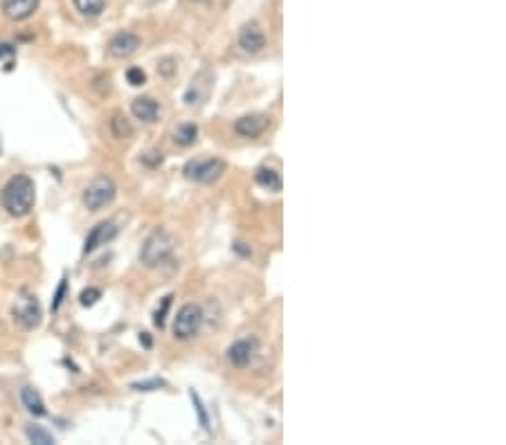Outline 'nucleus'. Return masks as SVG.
Masks as SVG:
<instances>
[{"label":"nucleus","instance_id":"1","mask_svg":"<svg viewBox=\"0 0 506 445\" xmlns=\"http://www.w3.org/2000/svg\"><path fill=\"white\" fill-rule=\"evenodd\" d=\"M34 180L30 176H14L10 183L3 187V194H0V203H3V209L10 214V216H28L34 207Z\"/></svg>","mask_w":506,"mask_h":445},{"label":"nucleus","instance_id":"2","mask_svg":"<svg viewBox=\"0 0 506 445\" xmlns=\"http://www.w3.org/2000/svg\"><path fill=\"white\" fill-rule=\"evenodd\" d=\"M174 247H176L174 236H171L169 232H165V229H156V232L144 241L140 259L147 268H158V265H162L165 261L171 259Z\"/></svg>","mask_w":506,"mask_h":445},{"label":"nucleus","instance_id":"3","mask_svg":"<svg viewBox=\"0 0 506 445\" xmlns=\"http://www.w3.org/2000/svg\"><path fill=\"white\" fill-rule=\"evenodd\" d=\"M117 196V187L110 180L108 176H97L88 187L83 189V205L90 211H99L104 209L106 205H110Z\"/></svg>","mask_w":506,"mask_h":445},{"label":"nucleus","instance_id":"4","mask_svg":"<svg viewBox=\"0 0 506 445\" xmlns=\"http://www.w3.org/2000/svg\"><path fill=\"white\" fill-rule=\"evenodd\" d=\"M203 311L201 306L196 304H185L178 311L176 320H174V335L178 340H192L199 335V331L203 327Z\"/></svg>","mask_w":506,"mask_h":445},{"label":"nucleus","instance_id":"5","mask_svg":"<svg viewBox=\"0 0 506 445\" xmlns=\"http://www.w3.org/2000/svg\"><path fill=\"white\" fill-rule=\"evenodd\" d=\"M185 178H190L194 183H214L225 174V162L219 158H208V160H192L187 162L183 169Z\"/></svg>","mask_w":506,"mask_h":445},{"label":"nucleus","instance_id":"6","mask_svg":"<svg viewBox=\"0 0 506 445\" xmlns=\"http://www.w3.org/2000/svg\"><path fill=\"white\" fill-rule=\"evenodd\" d=\"M115 236H117V225H115L113 220H101V222H97V225L90 229V234L85 236V243H83V254L95 252L97 247H101V245L110 243Z\"/></svg>","mask_w":506,"mask_h":445},{"label":"nucleus","instance_id":"7","mask_svg":"<svg viewBox=\"0 0 506 445\" xmlns=\"http://www.w3.org/2000/svg\"><path fill=\"white\" fill-rule=\"evenodd\" d=\"M140 37L133 32H117L113 39L108 41V52L110 56L115 59H126L137 52V48H140Z\"/></svg>","mask_w":506,"mask_h":445},{"label":"nucleus","instance_id":"8","mask_svg":"<svg viewBox=\"0 0 506 445\" xmlns=\"http://www.w3.org/2000/svg\"><path fill=\"white\" fill-rule=\"evenodd\" d=\"M256 349H259V344H256L254 338H245V340H236L232 346L227 349V360L232 362L234 366H247L256 355Z\"/></svg>","mask_w":506,"mask_h":445},{"label":"nucleus","instance_id":"9","mask_svg":"<svg viewBox=\"0 0 506 445\" xmlns=\"http://www.w3.org/2000/svg\"><path fill=\"white\" fill-rule=\"evenodd\" d=\"M39 3L41 0H0V10H3L5 19L19 23V21H28L39 10Z\"/></svg>","mask_w":506,"mask_h":445},{"label":"nucleus","instance_id":"10","mask_svg":"<svg viewBox=\"0 0 506 445\" xmlns=\"http://www.w3.org/2000/svg\"><path fill=\"white\" fill-rule=\"evenodd\" d=\"M14 320L21 324L23 329H37L41 324V306L37 297H25L23 302L14 308Z\"/></svg>","mask_w":506,"mask_h":445},{"label":"nucleus","instance_id":"11","mask_svg":"<svg viewBox=\"0 0 506 445\" xmlns=\"http://www.w3.org/2000/svg\"><path fill=\"white\" fill-rule=\"evenodd\" d=\"M239 45H241L245 52L256 54L265 48V34L261 30L259 23H245L241 32H239Z\"/></svg>","mask_w":506,"mask_h":445},{"label":"nucleus","instance_id":"12","mask_svg":"<svg viewBox=\"0 0 506 445\" xmlns=\"http://www.w3.org/2000/svg\"><path fill=\"white\" fill-rule=\"evenodd\" d=\"M270 117L263 113L256 115H243L234 122V131L241 135V138H259V135L268 128Z\"/></svg>","mask_w":506,"mask_h":445},{"label":"nucleus","instance_id":"13","mask_svg":"<svg viewBox=\"0 0 506 445\" xmlns=\"http://www.w3.org/2000/svg\"><path fill=\"white\" fill-rule=\"evenodd\" d=\"M131 113L144 124H153L160 119V104L153 97H137L131 104Z\"/></svg>","mask_w":506,"mask_h":445},{"label":"nucleus","instance_id":"14","mask_svg":"<svg viewBox=\"0 0 506 445\" xmlns=\"http://www.w3.org/2000/svg\"><path fill=\"white\" fill-rule=\"evenodd\" d=\"M21 400H23L25 409H28V412H30L32 416H45V414H48L45 403H43V398L39 396V391H37V389L23 387V389H21Z\"/></svg>","mask_w":506,"mask_h":445},{"label":"nucleus","instance_id":"15","mask_svg":"<svg viewBox=\"0 0 506 445\" xmlns=\"http://www.w3.org/2000/svg\"><path fill=\"white\" fill-rule=\"evenodd\" d=\"M254 180H256V185L263 187V189H268V192H281V176L274 169L261 167L254 174Z\"/></svg>","mask_w":506,"mask_h":445},{"label":"nucleus","instance_id":"16","mask_svg":"<svg viewBox=\"0 0 506 445\" xmlns=\"http://www.w3.org/2000/svg\"><path fill=\"white\" fill-rule=\"evenodd\" d=\"M199 140V126L196 124H180L174 131V142L178 147H192Z\"/></svg>","mask_w":506,"mask_h":445},{"label":"nucleus","instance_id":"17","mask_svg":"<svg viewBox=\"0 0 506 445\" xmlns=\"http://www.w3.org/2000/svg\"><path fill=\"white\" fill-rule=\"evenodd\" d=\"M72 3L77 12L83 16H90V19H95V16H99L106 10V0H72Z\"/></svg>","mask_w":506,"mask_h":445},{"label":"nucleus","instance_id":"18","mask_svg":"<svg viewBox=\"0 0 506 445\" xmlns=\"http://www.w3.org/2000/svg\"><path fill=\"white\" fill-rule=\"evenodd\" d=\"M25 436L30 439V443H37V445H54V436L50 434L48 430H43L41 425H30L28 430H25Z\"/></svg>","mask_w":506,"mask_h":445},{"label":"nucleus","instance_id":"19","mask_svg":"<svg viewBox=\"0 0 506 445\" xmlns=\"http://www.w3.org/2000/svg\"><path fill=\"white\" fill-rule=\"evenodd\" d=\"M110 131H113L115 138L124 140V138H131L133 135V126L124 115H115L113 119H110Z\"/></svg>","mask_w":506,"mask_h":445},{"label":"nucleus","instance_id":"20","mask_svg":"<svg viewBox=\"0 0 506 445\" xmlns=\"http://www.w3.org/2000/svg\"><path fill=\"white\" fill-rule=\"evenodd\" d=\"M171 299H174V295H167L165 299H162V306L156 311V315H153V324H156L158 329L165 327V315H167L169 306H171Z\"/></svg>","mask_w":506,"mask_h":445},{"label":"nucleus","instance_id":"21","mask_svg":"<svg viewBox=\"0 0 506 445\" xmlns=\"http://www.w3.org/2000/svg\"><path fill=\"white\" fill-rule=\"evenodd\" d=\"M97 299H101V290L99 288H85V290H81V295H79L81 306H95Z\"/></svg>","mask_w":506,"mask_h":445},{"label":"nucleus","instance_id":"22","mask_svg":"<svg viewBox=\"0 0 506 445\" xmlns=\"http://www.w3.org/2000/svg\"><path fill=\"white\" fill-rule=\"evenodd\" d=\"M190 396H192V403H194V407H196V414H199V421H201V425H203V430H210V418H208V412H205V407H203V403H201V398L196 396V391H192Z\"/></svg>","mask_w":506,"mask_h":445},{"label":"nucleus","instance_id":"23","mask_svg":"<svg viewBox=\"0 0 506 445\" xmlns=\"http://www.w3.org/2000/svg\"><path fill=\"white\" fill-rule=\"evenodd\" d=\"M126 79H128V83H131V85H142L144 81H147V74H144L142 68H128Z\"/></svg>","mask_w":506,"mask_h":445},{"label":"nucleus","instance_id":"24","mask_svg":"<svg viewBox=\"0 0 506 445\" xmlns=\"http://www.w3.org/2000/svg\"><path fill=\"white\" fill-rule=\"evenodd\" d=\"M160 387H165V380H160V378H153V380H144V382H135L133 384L135 391H153V389H160Z\"/></svg>","mask_w":506,"mask_h":445},{"label":"nucleus","instance_id":"25","mask_svg":"<svg viewBox=\"0 0 506 445\" xmlns=\"http://www.w3.org/2000/svg\"><path fill=\"white\" fill-rule=\"evenodd\" d=\"M65 288H68L65 279H61V284H59V290H57V295H54V302H52V311H59V308H61V302H63V297H65Z\"/></svg>","mask_w":506,"mask_h":445},{"label":"nucleus","instance_id":"26","mask_svg":"<svg viewBox=\"0 0 506 445\" xmlns=\"http://www.w3.org/2000/svg\"><path fill=\"white\" fill-rule=\"evenodd\" d=\"M158 70L165 76H171V74H174V59H165V61H160Z\"/></svg>","mask_w":506,"mask_h":445},{"label":"nucleus","instance_id":"27","mask_svg":"<svg viewBox=\"0 0 506 445\" xmlns=\"http://www.w3.org/2000/svg\"><path fill=\"white\" fill-rule=\"evenodd\" d=\"M234 250H236L239 254H243V256H250V250H245L243 243H236V245H234Z\"/></svg>","mask_w":506,"mask_h":445},{"label":"nucleus","instance_id":"28","mask_svg":"<svg viewBox=\"0 0 506 445\" xmlns=\"http://www.w3.org/2000/svg\"><path fill=\"white\" fill-rule=\"evenodd\" d=\"M142 342H144V346H151V340H149V333H142V338H140Z\"/></svg>","mask_w":506,"mask_h":445}]
</instances>
